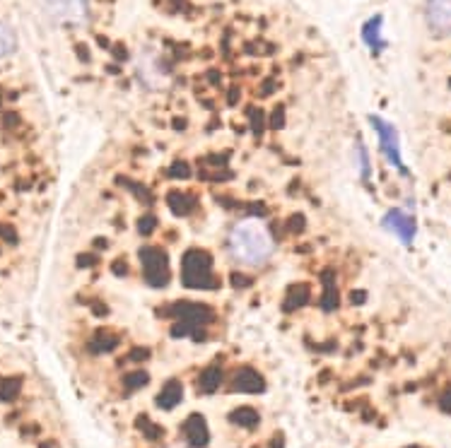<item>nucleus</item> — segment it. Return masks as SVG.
I'll use <instances>...</instances> for the list:
<instances>
[{
  "instance_id": "obj_1",
  "label": "nucleus",
  "mask_w": 451,
  "mask_h": 448,
  "mask_svg": "<svg viewBox=\"0 0 451 448\" xmlns=\"http://www.w3.org/2000/svg\"><path fill=\"white\" fill-rule=\"evenodd\" d=\"M227 253L242 268H261L273 258L275 239L268 224L259 217L239 220L227 237Z\"/></svg>"
},
{
  "instance_id": "obj_2",
  "label": "nucleus",
  "mask_w": 451,
  "mask_h": 448,
  "mask_svg": "<svg viewBox=\"0 0 451 448\" xmlns=\"http://www.w3.org/2000/svg\"><path fill=\"white\" fill-rule=\"evenodd\" d=\"M369 123H372L374 133H377L379 147H382V155L386 157V162H389L396 172L408 176V167H406V162H403L401 135H398V128L394 126V123H389V121L382 119V116H377V114L369 116Z\"/></svg>"
},
{
  "instance_id": "obj_3",
  "label": "nucleus",
  "mask_w": 451,
  "mask_h": 448,
  "mask_svg": "<svg viewBox=\"0 0 451 448\" xmlns=\"http://www.w3.org/2000/svg\"><path fill=\"white\" fill-rule=\"evenodd\" d=\"M44 13L63 27H82L90 17L87 0H39Z\"/></svg>"
},
{
  "instance_id": "obj_4",
  "label": "nucleus",
  "mask_w": 451,
  "mask_h": 448,
  "mask_svg": "<svg viewBox=\"0 0 451 448\" xmlns=\"http://www.w3.org/2000/svg\"><path fill=\"white\" fill-rule=\"evenodd\" d=\"M136 75L138 80L143 82L145 90H167L169 87V73L164 68L162 58L157 56L155 51L145 49L138 53L136 58Z\"/></svg>"
},
{
  "instance_id": "obj_5",
  "label": "nucleus",
  "mask_w": 451,
  "mask_h": 448,
  "mask_svg": "<svg viewBox=\"0 0 451 448\" xmlns=\"http://www.w3.org/2000/svg\"><path fill=\"white\" fill-rule=\"evenodd\" d=\"M382 227L389 234L401 241L403 246H410L415 241V234H418V222H415V215L403 208H391L382 217Z\"/></svg>"
},
{
  "instance_id": "obj_6",
  "label": "nucleus",
  "mask_w": 451,
  "mask_h": 448,
  "mask_svg": "<svg viewBox=\"0 0 451 448\" xmlns=\"http://www.w3.org/2000/svg\"><path fill=\"white\" fill-rule=\"evenodd\" d=\"M425 20L432 34L451 37V0H425Z\"/></svg>"
},
{
  "instance_id": "obj_7",
  "label": "nucleus",
  "mask_w": 451,
  "mask_h": 448,
  "mask_svg": "<svg viewBox=\"0 0 451 448\" xmlns=\"http://www.w3.org/2000/svg\"><path fill=\"white\" fill-rule=\"evenodd\" d=\"M382 22H384L382 15H374L372 20H367L365 25H362V41H365L374 53L386 49V41L382 37Z\"/></svg>"
},
{
  "instance_id": "obj_8",
  "label": "nucleus",
  "mask_w": 451,
  "mask_h": 448,
  "mask_svg": "<svg viewBox=\"0 0 451 448\" xmlns=\"http://www.w3.org/2000/svg\"><path fill=\"white\" fill-rule=\"evenodd\" d=\"M13 49H15V34H13V29L0 22V61H3L5 56H10V53H13Z\"/></svg>"
},
{
  "instance_id": "obj_9",
  "label": "nucleus",
  "mask_w": 451,
  "mask_h": 448,
  "mask_svg": "<svg viewBox=\"0 0 451 448\" xmlns=\"http://www.w3.org/2000/svg\"><path fill=\"white\" fill-rule=\"evenodd\" d=\"M355 152H357V169H360V179L362 181H369V176H372V167H369L367 147L362 145V143H357Z\"/></svg>"
}]
</instances>
